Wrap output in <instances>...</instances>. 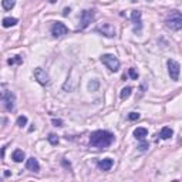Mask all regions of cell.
I'll return each mask as SVG.
<instances>
[{
    "instance_id": "1",
    "label": "cell",
    "mask_w": 182,
    "mask_h": 182,
    "mask_svg": "<svg viewBox=\"0 0 182 182\" xmlns=\"http://www.w3.org/2000/svg\"><path fill=\"white\" fill-rule=\"evenodd\" d=\"M115 137L112 133L105 130H98L94 131L90 137V145L91 147H97V148H107L114 142Z\"/></svg>"
},
{
    "instance_id": "2",
    "label": "cell",
    "mask_w": 182,
    "mask_h": 182,
    "mask_svg": "<svg viewBox=\"0 0 182 182\" xmlns=\"http://www.w3.org/2000/svg\"><path fill=\"white\" fill-rule=\"evenodd\" d=\"M165 26L174 31H178L182 29V16L178 10H174L165 20Z\"/></svg>"
},
{
    "instance_id": "3",
    "label": "cell",
    "mask_w": 182,
    "mask_h": 182,
    "mask_svg": "<svg viewBox=\"0 0 182 182\" xmlns=\"http://www.w3.org/2000/svg\"><path fill=\"white\" fill-rule=\"evenodd\" d=\"M101 63L107 65V68L112 73L120 70V60L114 56V54H102L101 56Z\"/></svg>"
},
{
    "instance_id": "4",
    "label": "cell",
    "mask_w": 182,
    "mask_h": 182,
    "mask_svg": "<svg viewBox=\"0 0 182 182\" xmlns=\"http://www.w3.org/2000/svg\"><path fill=\"white\" fill-rule=\"evenodd\" d=\"M0 101H3L4 107H6L7 111H12L14 108V102H16V96L12 91H2L0 93Z\"/></svg>"
},
{
    "instance_id": "5",
    "label": "cell",
    "mask_w": 182,
    "mask_h": 182,
    "mask_svg": "<svg viewBox=\"0 0 182 182\" xmlns=\"http://www.w3.org/2000/svg\"><path fill=\"white\" fill-rule=\"evenodd\" d=\"M98 33H101L105 37H115V27L111 23H102V24L97 26L96 29Z\"/></svg>"
},
{
    "instance_id": "6",
    "label": "cell",
    "mask_w": 182,
    "mask_h": 182,
    "mask_svg": "<svg viewBox=\"0 0 182 182\" xmlns=\"http://www.w3.org/2000/svg\"><path fill=\"white\" fill-rule=\"evenodd\" d=\"M168 73H169L171 80L178 81L179 80V71H181V67L179 64L175 61V60H168Z\"/></svg>"
},
{
    "instance_id": "7",
    "label": "cell",
    "mask_w": 182,
    "mask_h": 182,
    "mask_svg": "<svg viewBox=\"0 0 182 182\" xmlns=\"http://www.w3.org/2000/svg\"><path fill=\"white\" fill-rule=\"evenodd\" d=\"M34 78H36V80H37V83L41 84V86H47V84L50 83L49 74H47V73L41 67L34 68Z\"/></svg>"
},
{
    "instance_id": "8",
    "label": "cell",
    "mask_w": 182,
    "mask_h": 182,
    "mask_svg": "<svg viewBox=\"0 0 182 182\" xmlns=\"http://www.w3.org/2000/svg\"><path fill=\"white\" fill-rule=\"evenodd\" d=\"M67 31H68V29L65 27V24H63L60 22H56L51 26V34L54 37H61V36L67 34Z\"/></svg>"
},
{
    "instance_id": "9",
    "label": "cell",
    "mask_w": 182,
    "mask_h": 182,
    "mask_svg": "<svg viewBox=\"0 0 182 182\" xmlns=\"http://www.w3.org/2000/svg\"><path fill=\"white\" fill-rule=\"evenodd\" d=\"M94 20V10H84L83 13H81V24L80 27L81 29H86L87 26L90 24V23Z\"/></svg>"
},
{
    "instance_id": "10",
    "label": "cell",
    "mask_w": 182,
    "mask_h": 182,
    "mask_svg": "<svg viewBox=\"0 0 182 182\" xmlns=\"http://www.w3.org/2000/svg\"><path fill=\"white\" fill-rule=\"evenodd\" d=\"M26 168H27L29 171H33V172H39V169H40V164H39V161L34 157H31V158H29L27 162H26Z\"/></svg>"
},
{
    "instance_id": "11",
    "label": "cell",
    "mask_w": 182,
    "mask_h": 182,
    "mask_svg": "<svg viewBox=\"0 0 182 182\" xmlns=\"http://www.w3.org/2000/svg\"><path fill=\"white\" fill-rule=\"evenodd\" d=\"M141 12H138V10H134L133 13H131V20H133V23L135 24V30H141L142 27V23H141Z\"/></svg>"
},
{
    "instance_id": "12",
    "label": "cell",
    "mask_w": 182,
    "mask_h": 182,
    "mask_svg": "<svg viewBox=\"0 0 182 182\" xmlns=\"http://www.w3.org/2000/svg\"><path fill=\"white\" fill-rule=\"evenodd\" d=\"M112 165H114V161L111 158H105V159H101L98 162V168L101 171H110L112 168Z\"/></svg>"
},
{
    "instance_id": "13",
    "label": "cell",
    "mask_w": 182,
    "mask_h": 182,
    "mask_svg": "<svg viewBox=\"0 0 182 182\" xmlns=\"http://www.w3.org/2000/svg\"><path fill=\"white\" fill-rule=\"evenodd\" d=\"M147 135H148V130H147V128H144V127H139V128H137V130L134 131V137H135L137 139H141V141Z\"/></svg>"
},
{
    "instance_id": "14",
    "label": "cell",
    "mask_w": 182,
    "mask_h": 182,
    "mask_svg": "<svg viewBox=\"0 0 182 182\" xmlns=\"http://www.w3.org/2000/svg\"><path fill=\"white\" fill-rule=\"evenodd\" d=\"M172 135H174V131H172V128H169V127H164L162 130L159 131V137L162 139H169Z\"/></svg>"
},
{
    "instance_id": "15",
    "label": "cell",
    "mask_w": 182,
    "mask_h": 182,
    "mask_svg": "<svg viewBox=\"0 0 182 182\" xmlns=\"http://www.w3.org/2000/svg\"><path fill=\"white\" fill-rule=\"evenodd\" d=\"M24 152L22 151V149H16L14 152H13V161L14 162H22L23 159H24Z\"/></svg>"
},
{
    "instance_id": "16",
    "label": "cell",
    "mask_w": 182,
    "mask_h": 182,
    "mask_svg": "<svg viewBox=\"0 0 182 182\" xmlns=\"http://www.w3.org/2000/svg\"><path fill=\"white\" fill-rule=\"evenodd\" d=\"M16 24H17V19H14V17H6V19H3V27L9 29Z\"/></svg>"
},
{
    "instance_id": "17",
    "label": "cell",
    "mask_w": 182,
    "mask_h": 182,
    "mask_svg": "<svg viewBox=\"0 0 182 182\" xmlns=\"http://www.w3.org/2000/svg\"><path fill=\"white\" fill-rule=\"evenodd\" d=\"M131 91H133V88H131V87H125V88L121 90V93H120L121 100H127V98H128V97L131 96Z\"/></svg>"
},
{
    "instance_id": "18",
    "label": "cell",
    "mask_w": 182,
    "mask_h": 182,
    "mask_svg": "<svg viewBox=\"0 0 182 182\" xmlns=\"http://www.w3.org/2000/svg\"><path fill=\"white\" fill-rule=\"evenodd\" d=\"M2 4H3L4 10H12L16 4V0H2Z\"/></svg>"
},
{
    "instance_id": "19",
    "label": "cell",
    "mask_w": 182,
    "mask_h": 182,
    "mask_svg": "<svg viewBox=\"0 0 182 182\" xmlns=\"http://www.w3.org/2000/svg\"><path fill=\"white\" fill-rule=\"evenodd\" d=\"M98 86H100L98 80H91L88 83V90L90 91H97V90H98Z\"/></svg>"
},
{
    "instance_id": "20",
    "label": "cell",
    "mask_w": 182,
    "mask_h": 182,
    "mask_svg": "<svg viewBox=\"0 0 182 182\" xmlns=\"http://www.w3.org/2000/svg\"><path fill=\"white\" fill-rule=\"evenodd\" d=\"M47 139H49V142L51 145H57L60 142V139H59V137L57 135H54V134H50L49 137H47Z\"/></svg>"
},
{
    "instance_id": "21",
    "label": "cell",
    "mask_w": 182,
    "mask_h": 182,
    "mask_svg": "<svg viewBox=\"0 0 182 182\" xmlns=\"http://www.w3.org/2000/svg\"><path fill=\"white\" fill-rule=\"evenodd\" d=\"M23 61V59L20 56H16L14 59H9L7 60V64H10V65H13V64H20V63Z\"/></svg>"
},
{
    "instance_id": "22",
    "label": "cell",
    "mask_w": 182,
    "mask_h": 182,
    "mask_svg": "<svg viewBox=\"0 0 182 182\" xmlns=\"http://www.w3.org/2000/svg\"><path fill=\"white\" fill-rule=\"evenodd\" d=\"M26 124H27V117H24V115H20V117L17 118V125L23 128Z\"/></svg>"
},
{
    "instance_id": "23",
    "label": "cell",
    "mask_w": 182,
    "mask_h": 182,
    "mask_svg": "<svg viewBox=\"0 0 182 182\" xmlns=\"http://www.w3.org/2000/svg\"><path fill=\"white\" fill-rule=\"evenodd\" d=\"M128 75H130L133 80H138V71H137L135 68H130V70H128Z\"/></svg>"
},
{
    "instance_id": "24",
    "label": "cell",
    "mask_w": 182,
    "mask_h": 182,
    "mask_svg": "<svg viewBox=\"0 0 182 182\" xmlns=\"http://www.w3.org/2000/svg\"><path fill=\"white\" fill-rule=\"evenodd\" d=\"M128 120H130V121L139 120V114H138V112H130V114H128Z\"/></svg>"
},
{
    "instance_id": "25",
    "label": "cell",
    "mask_w": 182,
    "mask_h": 182,
    "mask_svg": "<svg viewBox=\"0 0 182 182\" xmlns=\"http://www.w3.org/2000/svg\"><path fill=\"white\" fill-rule=\"evenodd\" d=\"M148 148H149L148 142H145L144 139H142V142H141V144L138 145V149H139V151H145V149H148Z\"/></svg>"
},
{
    "instance_id": "26",
    "label": "cell",
    "mask_w": 182,
    "mask_h": 182,
    "mask_svg": "<svg viewBox=\"0 0 182 182\" xmlns=\"http://www.w3.org/2000/svg\"><path fill=\"white\" fill-rule=\"evenodd\" d=\"M53 124L56 127H63V121L61 120H56V118H53Z\"/></svg>"
},
{
    "instance_id": "27",
    "label": "cell",
    "mask_w": 182,
    "mask_h": 182,
    "mask_svg": "<svg viewBox=\"0 0 182 182\" xmlns=\"http://www.w3.org/2000/svg\"><path fill=\"white\" fill-rule=\"evenodd\" d=\"M70 14V9H68V7H65L64 10H63V16H68Z\"/></svg>"
},
{
    "instance_id": "28",
    "label": "cell",
    "mask_w": 182,
    "mask_h": 182,
    "mask_svg": "<svg viewBox=\"0 0 182 182\" xmlns=\"http://www.w3.org/2000/svg\"><path fill=\"white\" fill-rule=\"evenodd\" d=\"M50 2H51V3H54V2H56V0H50Z\"/></svg>"
}]
</instances>
